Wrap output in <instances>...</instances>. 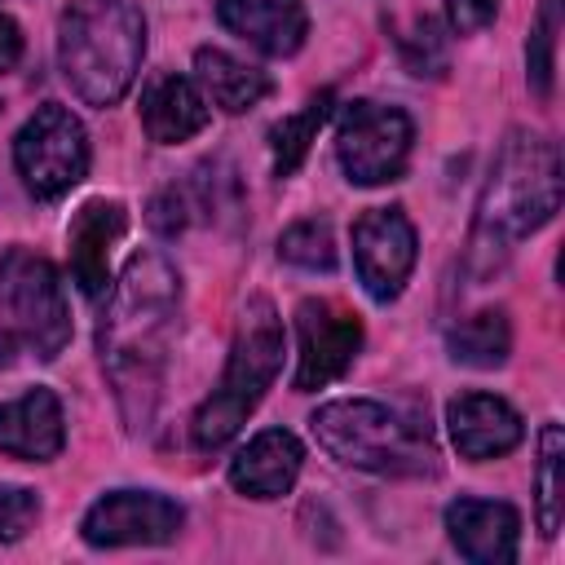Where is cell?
Wrapping results in <instances>:
<instances>
[{
    "label": "cell",
    "instance_id": "obj_1",
    "mask_svg": "<svg viewBox=\"0 0 565 565\" xmlns=\"http://www.w3.org/2000/svg\"><path fill=\"white\" fill-rule=\"evenodd\" d=\"M177 309H181V274L172 269V260L163 252H132L119 282H110V300L97 322L102 371L132 433L150 428L154 419L168 349L177 335Z\"/></svg>",
    "mask_w": 565,
    "mask_h": 565
},
{
    "label": "cell",
    "instance_id": "obj_2",
    "mask_svg": "<svg viewBox=\"0 0 565 565\" xmlns=\"http://www.w3.org/2000/svg\"><path fill=\"white\" fill-rule=\"evenodd\" d=\"M565 194L561 177V150L552 137L512 128L494 154L490 181L477 203V225H472V256H503L516 238L543 230Z\"/></svg>",
    "mask_w": 565,
    "mask_h": 565
},
{
    "label": "cell",
    "instance_id": "obj_3",
    "mask_svg": "<svg viewBox=\"0 0 565 565\" xmlns=\"http://www.w3.org/2000/svg\"><path fill=\"white\" fill-rule=\"evenodd\" d=\"M146 57V13L137 0H71L57 22V66L84 106H115Z\"/></svg>",
    "mask_w": 565,
    "mask_h": 565
},
{
    "label": "cell",
    "instance_id": "obj_4",
    "mask_svg": "<svg viewBox=\"0 0 565 565\" xmlns=\"http://www.w3.org/2000/svg\"><path fill=\"white\" fill-rule=\"evenodd\" d=\"M318 446L375 477H428L437 472V446L424 406H388L375 397L322 402L309 415Z\"/></svg>",
    "mask_w": 565,
    "mask_h": 565
},
{
    "label": "cell",
    "instance_id": "obj_5",
    "mask_svg": "<svg viewBox=\"0 0 565 565\" xmlns=\"http://www.w3.org/2000/svg\"><path fill=\"white\" fill-rule=\"evenodd\" d=\"M278 371H282V318L269 296H252L238 313L221 384L194 411V424H190L194 450H203V455L221 450L247 424V415L260 406V397L278 380Z\"/></svg>",
    "mask_w": 565,
    "mask_h": 565
},
{
    "label": "cell",
    "instance_id": "obj_6",
    "mask_svg": "<svg viewBox=\"0 0 565 565\" xmlns=\"http://www.w3.org/2000/svg\"><path fill=\"white\" fill-rule=\"evenodd\" d=\"M0 318L4 331L44 362L71 344V305L57 269L40 252L9 247L0 256Z\"/></svg>",
    "mask_w": 565,
    "mask_h": 565
},
{
    "label": "cell",
    "instance_id": "obj_7",
    "mask_svg": "<svg viewBox=\"0 0 565 565\" xmlns=\"http://www.w3.org/2000/svg\"><path fill=\"white\" fill-rule=\"evenodd\" d=\"M13 168L26 185V194H35L44 203L71 194V185H79L88 172L84 124L57 102L35 106V115L13 137Z\"/></svg>",
    "mask_w": 565,
    "mask_h": 565
},
{
    "label": "cell",
    "instance_id": "obj_8",
    "mask_svg": "<svg viewBox=\"0 0 565 565\" xmlns=\"http://www.w3.org/2000/svg\"><path fill=\"white\" fill-rule=\"evenodd\" d=\"M415 124L402 106L344 102L335 119V159L353 185H388L406 172Z\"/></svg>",
    "mask_w": 565,
    "mask_h": 565
},
{
    "label": "cell",
    "instance_id": "obj_9",
    "mask_svg": "<svg viewBox=\"0 0 565 565\" xmlns=\"http://www.w3.org/2000/svg\"><path fill=\"white\" fill-rule=\"evenodd\" d=\"M296 340H300V353H296L291 388L313 393L353 366V358L362 349V318L353 309H344L340 300L309 296L296 305Z\"/></svg>",
    "mask_w": 565,
    "mask_h": 565
},
{
    "label": "cell",
    "instance_id": "obj_10",
    "mask_svg": "<svg viewBox=\"0 0 565 565\" xmlns=\"http://www.w3.org/2000/svg\"><path fill=\"white\" fill-rule=\"evenodd\" d=\"M415 256H419V238L402 207H371L353 221V265L371 300L380 305L397 300L415 269Z\"/></svg>",
    "mask_w": 565,
    "mask_h": 565
},
{
    "label": "cell",
    "instance_id": "obj_11",
    "mask_svg": "<svg viewBox=\"0 0 565 565\" xmlns=\"http://www.w3.org/2000/svg\"><path fill=\"white\" fill-rule=\"evenodd\" d=\"M181 525L185 512L177 499L159 490H110L84 512L79 534L88 547H137V543H172Z\"/></svg>",
    "mask_w": 565,
    "mask_h": 565
},
{
    "label": "cell",
    "instance_id": "obj_12",
    "mask_svg": "<svg viewBox=\"0 0 565 565\" xmlns=\"http://www.w3.org/2000/svg\"><path fill=\"white\" fill-rule=\"evenodd\" d=\"M446 428H450L455 450L463 459H472V463L499 459V455L516 450L521 437H525V419L516 415V406H508L494 393H459V397H450L446 402Z\"/></svg>",
    "mask_w": 565,
    "mask_h": 565
},
{
    "label": "cell",
    "instance_id": "obj_13",
    "mask_svg": "<svg viewBox=\"0 0 565 565\" xmlns=\"http://www.w3.org/2000/svg\"><path fill=\"white\" fill-rule=\"evenodd\" d=\"M446 534L472 565H508L516 561L521 539V512L503 499H472L459 494L446 508Z\"/></svg>",
    "mask_w": 565,
    "mask_h": 565
},
{
    "label": "cell",
    "instance_id": "obj_14",
    "mask_svg": "<svg viewBox=\"0 0 565 565\" xmlns=\"http://www.w3.org/2000/svg\"><path fill=\"white\" fill-rule=\"evenodd\" d=\"M66 446V419L53 388L35 384L13 402H0V455L22 463H49Z\"/></svg>",
    "mask_w": 565,
    "mask_h": 565
},
{
    "label": "cell",
    "instance_id": "obj_15",
    "mask_svg": "<svg viewBox=\"0 0 565 565\" xmlns=\"http://www.w3.org/2000/svg\"><path fill=\"white\" fill-rule=\"evenodd\" d=\"M128 230V207L119 199H88L66 225L71 274L84 296H102L110 287V247Z\"/></svg>",
    "mask_w": 565,
    "mask_h": 565
},
{
    "label": "cell",
    "instance_id": "obj_16",
    "mask_svg": "<svg viewBox=\"0 0 565 565\" xmlns=\"http://www.w3.org/2000/svg\"><path fill=\"white\" fill-rule=\"evenodd\" d=\"M216 22L265 57H291L309 35L300 0H216Z\"/></svg>",
    "mask_w": 565,
    "mask_h": 565
},
{
    "label": "cell",
    "instance_id": "obj_17",
    "mask_svg": "<svg viewBox=\"0 0 565 565\" xmlns=\"http://www.w3.org/2000/svg\"><path fill=\"white\" fill-rule=\"evenodd\" d=\"M305 468V446L287 428L256 433L234 459H230V486L247 499H282Z\"/></svg>",
    "mask_w": 565,
    "mask_h": 565
},
{
    "label": "cell",
    "instance_id": "obj_18",
    "mask_svg": "<svg viewBox=\"0 0 565 565\" xmlns=\"http://www.w3.org/2000/svg\"><path fill=\"white\" fill-rule=\"evenodd\" d=\"M207 119H212L207 97H203V88H199L190 75L163 71V75H154V79L141 88V128H146V137L159 141V146L190 141L194 132L207 128Z\"/></svg>",
    "mask_w": 565,
    "mask_h": 565
},
{
    "label": "cell",
    "instance_id": "obj_19",
    "mask_svg": "<svg viewBox=\"0 0 565 565\" xmlns=\"http://www.w3.org/2000/svg\"><path fill=\"white\" fill-rule=\"evenodd\" d=\"M194 84L225 115H243V110L260 106L274 93V79L260 66H252V62L225 53V49H199L194 53Z\"/></svg>",
    "mask_w": 565,
    "mask_h": 565
},
{
    "label": "cell",
    "instance_id": "obj_20",
    "mask_svg": "<svg viewBox=\"0 0 565 565\" xmlns=\"http://www.w3.org/2000/svg\"><path fill=\"white\" fill-rule=\"evenodd\" d=\"M446 353H450V362L472 366V371L503 366L508 353H512V322H508V313L503 309H481L472 318H459L446 331Z\"/></svg>",
    "mask_w": 565,
    "mask_h": 565
},
{
    "label": "cell",
    "instance_id": "obj_21",
    "mask_svg": "<svg viewBox=\"0 0 565 565\" xmlns=\"http://www.w3.org/2000/svg\"><path fill=\"white\" fill-rule=\"evenodd\" d=\"M565 437L561 424H543L539 433V468H534V503H539V530L543 539L561 534V516H565Z\"/></svg>",
    "mask_w": 565,
    "mask_h": 565
},
{
    "label": "cell",
    "instance_id": "obj_22",
    "mask_svg": "<svg viewBox=\"0 0 565 565\" xmlns=\"http://www.w3.org/2000/svg\"><path fill=\"white\" fill-rule=\"evenodd\" d=\"M327 110H331V88H327V93H318V97H309L296 115H282V119L269 128L274 172H278V177H291V172L300 168V159L309 154V141L318 137V128H322Z\"/></svg>",
    "mask_w": 565,
    "mask_h": 565
},
{
    "label": "cell",
    "instance_id": "obj_23",
    "mask_svg": "<svg viewBox=\"0 0 565 565\" xmlns=\"http://www.w3.org/2000/svg\"><path fill=\"white\" fill-rule=\"evenodd\" d=\"M556 40H561V0H543L525 40V79L539 102H547L556 84Z\"/></svg>",
    "mask_w": 565,
    "mask_h": 565
},
{
    "label": "cell",
    "instance_id": "obj_24",
    "mask_svg": "<svg viewBox=\"0 0 565 565\" xmlns=\"http://www.w3.org/2000/svg\"><path fill=\"white\" fill-rule=\"evenodd\" d=\"M278 256L296 269H313V274H331L335 269V234L327 221L318 216H305L296 225L282 230L278 238Z\"/></svg>",
    "mask_w": 565,
    "mask_h": 565
},
{
    "label": "cell",
    "instance_id": "obj_25",
    "mask_svg": "<svg viewBox=\"0 0 565 565\" xmlns=\"http://www.w3.org/2000/svg\"><path fill=\"white\" fill-rule=\"evenodd\" d=\"M397 49L415 75H441L446 66V35L433 18H415L411 31H397Z\"/></svg>",
    "mask_w": 565,
    "mask_h": 565
},
{
    "label": "cell",
    "instance_id": "obj_26",
    "mask_svg": "<svg viewBox=\"0 0 565 565\" xmlns=\"http://www.w3.org/2000/svg\"><path fill=\"white\" fill-rule=\"evenodd\" d=\"M194 194H199V203L207 207V216H216V221H225V216H234V212L243 207L238 177H234V168H225L221 159L199 163V172H194Z\"/></svg>",
    "mask_w": 565,
    "mask_h": 565
},
{
    "label": "cell",
    "instance_id": "obj_27",
    "mask_svg": "<svg viewBox=\"0 0 565 565\" xmlns=\"http://www.w3.org/2000/svg\"><path fill=\"white\" fill-rule=\"evenodd\" d=\"M40 516V499L26 486H4L0 481V543H18Z\"/></svg>",
    "mask_w": 565,
    "mask_h": 565
},
{
    "label": "cell",
    "instance_id": "obj_28",
    "mask_svg": "<svg viewBox=\"0 0 565 565\" xmlns=\"http://www.w3.org/2000/svg\"><path fill=\"white\" fill-rule=\"evenodd\" d=\"M146 221H150V230L159 234V238H177L185 225H190V199L172 185V190H159L154 199H150V207H146Z\"/></svg>",
    "mask_w": 565,
    "mask_h": 565
},
{
    "label": "cell",
    "instance_id": "obj_29",
    "mask_svg": "<svg viewBox=\"0 0 565 565\" xmlns=\"http://www.w3.org/2000/svg\"><path fill=\"white\" fill-rule=\"evenodd\" d=\"M499 13V0H446V18L455 35H477Z\"/></svg>",
    "mask_w": 565,
    "mask_h": 565
},
{
    "label": "cell",
    "instance_id": "obj_30",
    "mask_svg": "<svg viewBox=\"0 0 565 565\" xmlns=\"http://www.w3.org/2000/svg\"><path fill=\"white\" fill-rule=\"evenodd\" d=\"M22 62V31L9 13H0V75Z\"/></svg>",
    "mask_w": 565,
    "mask_h": 565
}]
</instances>
